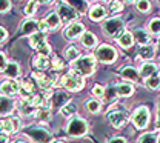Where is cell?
Wrapping results in <instances>:
<instances>
[{
	"label": "cell",
	"mask_w": 160,
	"mask_h": 143,
	"mask_svg": "<svg viewBox=\"0 0 160 143\" xmlns=\"http://www.w3.org/2000/svg\"><path fill=\"white\" fill-rule=\"evenodd\" d=\"M96 66L97 60L94 57V54H86V56H80L77 60L71 62V71H74L76 74H79L80 77H89L96 72Z\"/></svg>",
	"instance_id": "6da1fadb"
},
{
	"label": "cell",
	"mask_w": 160,
	"mask_h": 143,
	"mask_svg": "<svg viewBox=\"0 0 160 143\" xmlns=\"http://www.w3.org/2000/svg\"><path fill=\"white\" fill-rule=\"evenodd\" d=\"M102 31L108 39H117L125 31V20L120 16H111L109 19H105L102 23Z\"/></svg>",
	"instance_id": "7a4b0ae2"
},
{
	"label": "cell",
	"mask_w": 160,
	"mask_h": 143,
	"mask_svg": "<svg viewBox=\"0 0 160 143\" xmlns=\"http://www.w3.org/2000/svg\"><path fill=\"white\" fill-rule=\"evenodd\" d=\"M23 134L34 143H52V134L40 125H31L23 128Z\"/></svg>",
	"instance_id": "3957f363"
},
{
	"label": "cell",
	"mask_w": 160,
	"mask_h": 143,
	"mask_svg": "<svg viewBox=\"0 0 160 143\" xmlns=\"http://www.w3.org/2000/svg\"><path fill=\"white\" fill-rule=\"evenodd\" d=\"M57 85L62 86V88H65L66 91L79 92L85 86V80H83V77H80L79 74H76L74 71H68L66 74H63L62 77H59Z\"/></svg>",
	"instance_id": "277c9868"
},
{
	"label": "cell",
	"mask_w": 160,
	"mask_h": 143,
	"mask_svg": "<svg viewBox=\"0 0 160 143\" xmlns=\"http://www.w3.org/2000/svg\"><path fill=\"white\" fill-rule=\"evenodd\" d=\"M117 49L112 46V45H108V43H102L96 48V60L100 63H105V65H109V63H114L117 60Z\"/></svg>",
	"instance_id": "5b68a950"
},
{
	"label": "cell",
	"mask_w": 160,
	"mask_h": 143,
	"mask_svg": "<svg viewBox=\"0 0 160 143\" xmlns=\"http://www.w3.org/2000/svg\"><path fill=\"white\" fill-rule=\"evenodd\" d=\"M131 122L134 125L136 129H145L148 125H149V120H151V112L148 109V106H139L132 111L131 114Z\"/></svg>",
	"instance_id": "8992f818"
},
{
	"label": "cell",
	"mask_w": 160,
	"mask_h": 143,
	"mask_svg": "<svg viewBox=\"0 0 160 143\" xmlns=\"http://www.w3.org/2000/svg\"><path fill=\"white\" fill-rule=\"evenodd\" d=\"M88 122L82 117H71L66 125V132L71 137H83L88 132Z\"/></svg>",
	"instance_id": "52a82bcc"
},
{
	"label": "cell",
	"mask_w": 160,
	"mask_h": 143,
	"mask_svg": "<svg viewBox=\"0 0 160 143\" xmlns=\"http://www.w3.org/2000/svg\"><path fill=\"white\" fill-rule=\"evenodd\" d=\"M56 12H57V16H59L60 22H62V23H66V25H69V23H72V22H77V19H79V14H77L68 3H65V2H59V3H57Z\"/></svg>",
	"instance_id": "ba28073f"
},
{
	"label": "cell",
	"mask_w": 160,
	"mask_h": 143,
	"mask_svg": "<svg viewBox=\"0 0 160 143\" xmlns=\"http://www.w3.org/2000/svg\"><path fill=\"white\" fill-rule=\"evenodd\" d=\"M32 79L36 80V85L43 91H51L56 86V76H48L46 72H40V71H34L32 72Z\"/></svg>",
	"instance_id": "9c48e42d"
},
{
	"label": "cell",
	"mask_w": 160,
	"mask_h": 143,
	"mask_svg": "<svg viewBox=\"0 0 160 143\" xmlns=\"http://www.w3.org/2000/svg\"><path fill=\"white\" fill-rule=\"evenodd\" d=\"M85 25L82 22H72L69 25H66L65 31H63V37L66 40H76V39H80V36L85 32Z\"/></svg>",
	"instance_id": "30bf717a"
},
{
	"label": "cell",
	"mask_w": 160,
	"mask_h": 143,
	"mask_svg": "<svg viewBox=\"0 0 160 143\" xmlns=\"http://www.w3.org/2000/svg\"><path fill=\"white\" fill-rule=\"evenodd\" d=\"M20 91V82L14 79H6L3 82H0V96H6V97H14L17 96Z\"/></svg>",
	"instance_id": "8fae6325"
},
{
	"label": "cell",
	"mask_w": 160,
	"mask_h": 143,
	"mask_svg": "<svg viewBox=\"0 0 160 143\" xmlns=\"http://www.w3.org/2000/svg\"><path fill=\"white\" fill-rule=\"evenodd\" d=\"M106 119H108V122L111 123V126H114V128H123L128 123V120H129V117L126 116V112L125 111H120V109L109 111L108 116H106Z\"/></svg>",
	"instance_id": "7c38bea8"
},
{
	"label": "cell",
	"mask_w": 160,
	"mask_h": 143,
	"mask_svg": "<svg viewBox=\"0 0 160 143\" xmlns=\"http://www.w3.org/2000/svg\"><path fill=\"white\" fill-rule=\"evenodd\" d=\"M20 126H22V123H20L19 117H3L0 120V131L8 134V136L17 132L20 129Z\"/></svg>",
	"instance_id": "4fadbf2b"
},
{
	"label": "cell",
	"mask_w": 160,
	"mask_h": 143,
	"mask_svg": "<svg viewBox=\"0 0 160 143\" xmlns=\"http://www.w3.org/2000/svg\"><path fill=\"white\" fill-rule=\"evenodd\" d=\"M120 76L126 80V82L129 83H140L142 82V77H140L139 74V69L136 68V66H122V69H120Z\"/></svg>",
	"instance_id": "5bb4252c"
},
{
	"label": "cell",
	"mask_w": 160,
	"mask_h": 143,
	"mask_svg": "<svg viewBox=\"0 0 160 143\" xmlns=\"http://www.w3.org/2000/svg\"><path fill=\"white\" fill-rule=\"evenodd\" d=\"M132 34V39L136 43H139V46H143V45H151L152 43V37L151 34L146 31V28H134L131 31Z\"/></svg>",
	"instance_id": "9a60e30c"
},
{
	"label": "cell",
	"mask_w": 160,
	"mask_h": 143,
	"mask_svg": "<svg viewBox=\"0 0 160 143\" xmlns=\"http://www.w3.org/2000/svg\"><path fill=\"white\" fill-rule=\"evenodd\" d=\"M106 14H108V11L102 3H96L88 9V17L92 22H103L106 19Z\"/></svg>",
	"instance_id": "2e32d148"
},
{
	"label": "cell",
	"mask_w": 160,
	"mask_h": 143,
	"mask_svg": "<svg viewBox=\"0 0 160 143\" xmlns=\"http://www.w3.org/2000/svg\"><path fill=\"white\" fill-rule=\"evenodd\" d=\"M16 102L11 99V97H6V96H0V116L2 117H8L14 112L16 109Z\"/></svg>",
	"instance_id": "e0dca14e"
},
{
	"label": "cell",
	"mask_w": 160,
	"mask_h": 143,
	"mask_svg": "<svg viewBox=\"0 0 160 143\" xmlns=\"http://www.w3.org/2000/svg\"><path fill=\"white\" fill-rule=\"evenodd\" d=\"M36 92V82L31 80V79H25L23 82H20V97L22 100H26L28 97H31L32 94Z\"/></svg>",
	"instance_id": "ac0fdd59"
},
{
	"label": "cell",
	"mask_w": 160,
	"mask_h": 143,
	"mask_svg": "<svg viewBox=\"0 0 160 143\" xmlns=\"http://www.w3.org/2000/svg\"><path fill=\"white\" fill-rule=\"evenodd\" d=\"M137 57L142 59L143 62H152V59L156 57V45H143L139 46L137 51Z\"/></svg>",
	"instance_id": "d6986e66"
},
{
	"label": "cell",
	"mask_w": 160,
	"mask_h": 143,
	"mask_svg": "<svg viewBox=\"0 0 160 143\" xmlns=\"http://www.w3.org/2000/svg\"><path fill=\"white\" fill-rule=\"evenodd\" d=\"M37 31H39V20H34L31 17L25 19L20 25V32L25 34V36H31V34H34Z\"/></svg>",
	"instance_id": "ffe728a7"
},
{
	"label": "cell",
	"mask_w": 160,
	"mask_h": 143,
	"mask_svg": "<svg viewBox=\"0 0 160 143\" xmlns=\"http://www.w3.org/2000/svg\"><path fill=\"white\" fill-rule=\"evenodd\" d=\"M137 69H139V74L142 79H148V77L157 74V71H159V68L154 62H143L140 65V68H137Z\"/></svg>",
	"instance_id": "44dd1931"
},
{
	"label": "cell",
	"mask_w": 160,
	"mask_h": 143,
	"mask_svg": "<svg viewBox=\"0 0 160 143\" xmlns=\"http://www.w3.org/2000/svg\"><path fill=\"white\" fill-rule=\"evenodd\" d=\"M80 43H82V46L83 48H86V49H92V48H97V36L94 34V32H91V31H85L82 36H80Z\"/></svg>",
	"instance_id": "7402d4cb"
},
{
	"label": "cell",
	"mask_w": 160,
	"mask_h": 143,
	"mask_svg": "<svg viewBox=\"0 0 160 143\" xmlns=\"http://www.w3.org/2000/svg\"><path fill=\"white\" fill-rule=\"evenodd\" d=\"M32 66L36 68V71H40V72H46V71L51 68L49 57H46V56H42V54H36V56H34V59H32Z\"/></svg>",
	"instance_id": "603a6c76"
},
{
	"label": "cell",
	"mask_w": 160,
	"mask_h": 143,
	"mask_svg": "<svg viewBox=\"0 0 160 143\" xmlns=\"http://www.w3.org/2000/svg\"><path fill=\"white\" fill-rule=\"evenodd\" d=\"M3 74L6 76V79H14L17 80L20 77V66L17 62H8L5 69H3Z\"/></svg>",
	"instance_id": "cb8c5ba5"
},
{
	"label": "cell",
	"mask_w": 160,
	"mask_h": 143,
	"mask_svg": "<svg viewBox=\"0 0 160 143\" xmlns=\"http://www.w3.org/2000/svg\"><path fill=\"white\" fill-rule=\"evenodd\" d=\"M116 91L119 97H131L134 94V85L129 82H120L116 85Z\"/></svg>",
	"instance_id": "d4e9b609"
},
{
	"label": "cell",
	"mask_w": 160,
	"mask_h": 143,
	"mask_svg": "<svg viewBox=\"0 0 160 143\" xmlns=\"http://www.w3.org/2000/svg\"><path fill=\"white\" fill-rule=\"evenodd\" d=\"M65 3H68L77 14H86L88 12V9H89V5H88V2L86 0H63Z\"/></svg>",
	"instance_id": "484cf974"
},
{
	"label": "cell",
	"mask_w": 160,
	"mask_h": 143,
	"mask_svg": "<svg viewBox=\"0 0 160 143\" xmlns=\"http://www.w3.org/2000/svg\"><path fill=\"white\" fill-rule=\"evenodd\" d=\"M116 42L119 43V46L120 48H123V49H129V48L134 45V39H132L131 31H126V29H125L119 37L116 39Z\"/></svg>",
	"instance_id": "4316f807"
},
{
	"label": "cell",
	"mask_w": 160,
	"mask_h": 143,
	"mask_svg": "<svg viewBox=\"0 0 160 143\" xmlns=\"http://www.w3.org/2000/svg\"><path fill=\"white\" fill-rule=\"evenodd\" d=\"M68 102H69V96H68L65 91H56V92H52V96H51V99H49V103H51V105H56V106H59V108H62L63 105H66Z\"/></svg>",
	"instance_id": "83f0119b"
},
{
	"label": "cell",
	"mask_w": 160,
	"mask_h": 143,
	"mask_svg": "<svg viewBox=\"0 0 160 143\" xmlns=\"http://www.w3.org/2000/svg\"><path fill=\"white\" fill-rule=\"evenodd\" d=\"M43 20H45V23H46V26H48V29H49V31H56V29H59L60 26H62V22H60L59 16H57V12H56V11L49 12Z\"/></svg>",
	"instance_id": "f1b7e54d"
},
{
	"label": "cell",
	"mask_w": 160,
	"mask_h": 143,
	"mask_svg": "<svg viewBox=\"0 0 160 143\" xmlns=\"http://www.w3.org/2000/svg\"><path fill=\"white\" fill-rule=\"evenodd\" d=\"M32 117L37 119L39 122H49V119H51V108H45V106H43V108L34 109Z\"/></svg>",
	"instance_id": "f546056e"
},
{
	"label": "cell",
	"mask_w": 160,
	"mask_h": 143,
	"mask_svg": "<svg viewBox=\"0 0 160 143\" xmlns=\"http://www.w3.org/2000/svg\"><path fill=\"white\" fill-rule=\"evenodd\" d=\"M146 31L151 34V37H152V36L160 37V17H152L151 20L148 22Z\"/></svg>",
	"instance_id": "4dcf8cb0"
},
{
	"label": "cell",
	"mask_w": 160,
	"mask_h": 143,
	"mask_svg": "<svg viewBox=\"0 0 160 143\" xmlns=\"http://www.w3.org/2000/svg\"><path fill=\"white\" fill-rule=\"evenodd\" d=\"M28 40H29V45H31V48H37L39 45H42L43 42H46V34L45 32H34V34H31V36H28Z\"/></svg>",
	"instance_id": "1f68e13d"
},
{
	"label": "cell",
	"mask_w": 160,
	"mask_h": 143,
	"mask_svg": "<svg viewBox=\"0 0 160 143\" xmlns=\"http://www.w3.org/2000/svg\"><path fill=\"white\" fill-rule=\"evenodd\" d=\"M76 112H77V105L72 102H68L66 105H63V106L60 108V114H62L63 117H66V119L74 117Z\"/></svg>",
	"instance_id": "d6a6232c"
},
{
	"label": "cell",
	"mask_w": 160,
	"mask_h": 143,
	"mask_svg": "<svg viewBox=\"0 0 160 143\" xmlns=\"http://www.w3.org/2000/svg\"><path fill=\"white\" fill-rule=\"evenodd\" d=\"M85 106H86V111L89 114H99L100 111H102V102H100L99 99H89V100H86Z\"/></svg>",
	"instance_id": "836d02e7"
},
{
	"label": "cell",
	"mask_w": 160,
	"mask_h": 143,
	"mask_svg": "<svg viewBox=\"0 0 160 143\" xmlns=\"http://www.w3.org/2000/svg\"><path fill=\"white\" fill-rule=\"evenodd\" d=\"M37 8H39V3L37 0H26L25 6H23V14L26 17H32L36 12H37Z\"/></svg>",
	"instance_id": "e575fe53"
},
{
	"label": "cell",
	"mask_w": 160,
	"mask_h": 143,
	"mask_svg": "<svg viewBox=\"0 0 160 143\" xmlns=\"http://www.w3.org/2000/svg\"><path fill=\"white\" fill-rule=\"evenodd\" d=\"M134 5H136V9H137L139 12H142V14H148V12H151V9H152L151 0H136Z\"/></svg>",
	"instance_id": "d590c367"
},
{
	"label": "cell",
	"mask_w": 160,
	"mask_h": 143,
	"mask_svg": "<svg viewBox=\"0 0 160 143\" xmlns=\"http://www.w3.org/2000/svg\"><path fill=\"white\" fill-rule=\"evenodd\" d=\"M123 8H125V5L120 0H111L109 2V8L106 11H109L112 16H119L120 12H123Z\"/></svg>",
	"instance_id": "8d00e7d4"
},
{
	"label": "cell",
	"mask_w": 160,
	"mask_h": 143,
	"mask_svg": "<svg viewBox=\"0 0 160 143\" xmlns=\"http://www.w3.org/2000/svg\"><path fill=\"white\" fill-rule=\"evenodd\" d=\"M103 99L108 103H116V100L119 99L117 96V91H116V86H109V88H105V94H103Z\"/></svg>",
	"instance_id": "74e56055"
},
{
	"label": "cell",
	"mask_w": 160,
	"mask_h": 143,
	"mask_svg": "<svg viewBox=\"0 0 160 143\" xmlns=\"http://www.w3.org/2000/svg\"><path fill=\"white\" fill-rule=\"evenodd\" d=\"M79 57H80V52H79V49H77L76 46L71 45V46H68V48L65 49V59L69 62V63L74 62V60H77Z\"/></svg>",
	"instance_id": "f35d334b"
},
{
	"label": "cell",
	"mask_w": 160,
	"mask_h": 143,
	"mask_svg": "<svg viewBox=\"0 0 160 143\" xmlns=\"http://www.w3.org/2000/svg\"><path fill=\"white\" fill-rule=\"evenodd\" d=\"M49 63H51V69H54V71H62L65 68V60L59 56L49 57Z\"/></svg>",
	"instance_id": "ab89813d"
},
{
	"label": "cell",
	"mask_w": 160,
	"mask_h": 143,
	"mask_svg": "<svg viewBox=\"0 0 160 143\" xmlns=\"http://www.w3.org/2000/svg\"><path fill=\"white\" fill-rule=\"evenodd\" d=\"M157 132H143L139 137V143H157Z\"/></svg>",
	"instance_id": "60d3db41"
},
{
	"label": "cell",
	"mask_w": 160,
	"mask_h": 143,
	"mask_svg": "<svg viewBox=\"0 0 160 143\" xmlns=\"http://www.w3.org/2000/svg\"><path fill=\"white\" fill-rule=\"evenodd\" d=\"M145 85H146L149 89H152V91L160 89V80H159V77H157V74H154V76L148 77V79H146V82H145Z\"/></svg>",
	"instance_id": "b9f144b4"
},
{
	"label": "cell",
	"mask_w": 160,
	"mask_h": 143,
	"mask_svg": "<svg viewBox=\"0 0 160 143\" xmlns=\"http://www.w3.org/2000/svg\"><path fill=\"white\" fill-rule=\"evenodd\" d=\"M37 54H42V56H46V57H49L51 56V52H52V48H51V45L48 43V40L43 42L42 45H39L37 48Z\"/></svg>",
	"instance_id": "7bdbcfd3"
},
{
	"label": "cell",
	"mask_w": 160,
	"mask_h": 143,
	"mask_svg": "<svg viewBox=\"0 0 160 143\" xmlns=\"http://www.w3.org/2000/svg\"><path fill=\"white\" fill-rule=\"evenodd\" d=\"M103 94H105V88L102 85H94L92 86V96H94V99H103Z\"/></svg>",
	"instance_id": "ee69618b"
},
{
	"label": "cell",
	"mask_w": 160,
	"mask_h": 143,
	"mask_svg": "<svg viewBox=\"0 0 160 143\" xmlns=\"http://www.w3.org/2000/svg\"><path fill=\"white\" fill-rule=\"evenodd\" d=\"M11 9V0H0V14H5Z\"/></svg>",
	"instance_id": "f6af8a7d"
},
{
	"label": "cell",
	"mask_w": 160,
	"mask_h": 143,
	"mask_svg": "<svg viewBox=\"0 0 160 143\" xmlns=\"http://www.w3.org/2000/svg\"><path fill=\"white\" fill-rule=\"evenodd\" d=\"M6 39H8V31L3 26H0V45H3L6 42Z\"/></svg>",
	"instance_id": "bcb514c9"
},
{
	"label": "cell",
	"mask_w": 160,
	"mask_h": 143,
	"mask_svg": "<svg viewBox=\"0 0 160 143\" xmlns=\"http://www.w3.org/2000/svg\"><path fill=\"white\" fill-rule=\"evenodd\" d=\"M6 63H8V59H6L5 52H0V71H2V72H3V69H5Z\"/></svg>",
	"instance_id": "7dc6e473"
},
{
	"label": "cell",
	"mask_w": 160,
	"mask_h": 143,
	"mask_svg": "<svg viewBox=\"0 0 160 143\" xmlns=\"http://www.w3.org/2000/svg\"><path fill=\"white\" fill-rule=\"evenodd\" d=\"M109 143H128L126 142V139H123V137H112Z\"/></svg>",
	"instance_id": "c3c4849f"
},
{
	"label": "cell",
	"mask_w": 160,
	"mask_h": 143,
	"mask_svg": "<svg viewBox=\"0 0 160 143\" xmlns=\"http://www.w3.org/2000/svg\"><path fill=\"white\" fill-rule=\"evenodd\" d=\"M0 143H9L8 134H5V132H2V131H0Z\"/></svg>",
	"instance_id": "681fc988"
},
{
	"label": "cell",
	"mask_w": 160,
	"mask_h": 143,
	"mask_svg": "<svg viewBox=\"0 0 160 143\" xmlns=\"http://www.w3.org/2000/svg\"><path fill=\"white\" fill-rule=\"evenodd\" d=\"M157 128H159V131H160V108L157 109Z\"/></svg>",
	"instance_id": "f907efd6"
},
{
	"label": "cell",
	"mask_w": 160,
	"mask_h": 143,
	"mask_svg": "<svg viewBox=\"0 0 160 143\" xmlns=\"http://www.w3.org/2000/svg\"><path fill=\"white\" fill-rule=\"evenodd\" d=\"M120 2H122V3L125 5V3H134L136 0H120Z\"/></svg>",
	"instance_id": "816d5d0a"
},
{
	"label": "cell",
	"mask_w": 160,
	"mask_h": 143,
	"mask_svg": "<svg viewBox=\"0 0 160 143\" xmlns=\"http://www.w3.org/2000/svg\"><path fill=\"white\" fill-rule=\"evenodd\" d=\"M52 0H37V3H51Z\"/></svg>",
	"instance_id": "f5cc1de1"
},
{
	"label": "cell",
	"mask_w": 160,
	"mask_h": 143,
	"mask_svg": "<svg viewBox=\"0 0 160 143\" xmlns=\"http://www.w3.org/2000/svg\"><path fill=\"white\" fill-rule=\"evenodd\" d=\"M52 143H65L63 140H52Z\"/></svg>",
	"instance_id": "db71d44e"
},
{
	"label": "cell",
	"mask_w": 160,
	"mask_h": 143,
	"mask_svg": "<svg viewBox=\"0 0 160 143\" xmlns=\"http://www.w3.org/2000/svg\"><path fill=\"white\" fill-rule=\"evenodd\" d=\"M14 143H26V142H23V140H16Z\"/></svg>",
	"instance_id": "11a10c76"
},
{
	"label": "cell",
	"mask_w": 160,
	"mask_h": 143,
	"mask_svg": "<svg viewBox=\"0 0 160 143\" xmlns=\"http://www.w3.org/2000/svg\"><path fill=\"white\" fill-rule=\"evenodd\" d=\"M157 77H159V80H160V68H159V71H157Z\"/></svg>",
	"instance_id": "9f6ffc18"
},
{
	"label": "cell",
	"mask_w": 160,
	"mask_h": 143,
	"mask_svg": "<svg viewBox=\"0 0 160 143\" xmlns=\"http://www.w3.org/2000/svg\"><path fill=\"white\" fill-rule=\"evenodd\" d=\"M157 143H160V136H157Z\"/></svg>",
	"instance_id": "6f0895ef"
},
{
	"label": "cell",
	"mask_w": 160,
	"mask_h": 143,
	"mask_svg": "<svg viewBox=\"0 0 160 143\" xmlns=\"http://www.w3.org/2000/svg\"><path fill=\"white\" fill-rule=\"evenodd\" d=\"M102 2H108V3H109V2H111V0H102Z\"/></svg>",
	"instance_id": "680465c9"
},
{
	"label": "cell",
	"mask_w": 160,
	"mask_h": 143,
	"mask_svg": "<svg viewBox=\"0 0 160 143\" xmlns=\"http://www.w3.org/2000/svg\"><path fill=\"white\" fill-rule=\"evenodd\" d=\"M86 2H94V0H86Z\"/></svg>",
	"instance_id": "91938a15"
},
{
	"label": "cell",
	"mask_w": 160,
	"mask_h": 143,
	"mask_svg": "<svg viewBox=\"0 0 160 143\" xmlns=\"http://www.w3.org/2000/svg\"><path fill=\"white\" fill-rule=\"evenodd\" d=\"M56 2H63V0H56Z\"/></svg>",
	"instance_id": "94428289"
}]
</instances>
